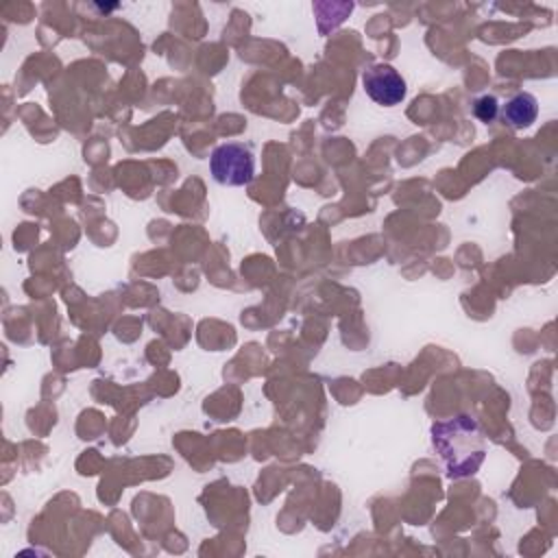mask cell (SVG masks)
<instances>
[{
  "mask_svg": "<svg viewBox=\"0 0 558 558\" xmlns=\"http://www.w3.org/2000/svg\"><path fill=\"white\" fill-rule=\"evenodd\" d=\"M473 113L482 120V122H493L495 118H497V113H499V102H497V98L493 96V94H484V96H480V98H475L473 100Z\"/></svg>",
  "mask_w": 558,
  "mask_h": 558,
  "instance_id": "5b68a950",
  "label": "cell"
},
{
  "mask_svg": "<svg viewBox=\"0 0 558 558\" xmlns=\"http://www.w3.org/2000/svg\"><path fill=\"white\" fill-rule=\"evenodd\" d=\"M211 177L222 185H248L255 177V157L246 144L227 142L209 157Z\"/></svg>",
  "mask_w": 558,
  "mask_h": 558,
  "instance_id": "7a4b0ae2",
  "label": "cell"
},
{
  "mask_svg": "<svg viewBox=\"0 0 558 558\" xmlns=\"http://www.w3.org/2000/svg\"><path fill=\"white\" fill-rule=\"evenodd\" d=\"M362 85L368 98L384 107H395L405 98V81L390 63H371L362 74Z\"/></svg>",
  "mask_w": 558,
  "mask_h": 558,
  "instance_id": "3957f363",
  "label": "cell"
},
{
  "mask_svg": "<svg viewBox=\"0 0 558 558\" xmlns=\"http://www.w3.org/2000/svg\"><path fill=\"white\" fill-rule=\"evenodd\" d=\"M501 120L512 129H527L536 122L538 100L530 92H517L501 105Z\"/></svg>",
  "mask_w": 558,
  "mask_h": 558,
  "instance_id": "277c9868",
  "label": "cell"
},
{
  "mask_svg": "<svg viewBox=\"0 0 558 558\" xmlns=\"http://www.w3.org/2000/svg\"><path fill=\"white\" fill-rule=\"evenodd\" d=\"M432 440L451 477L473 475L486 456V440L480 423L464 414L434 425Z\"/></svg>",
  "mask_w": 558,
  "mask_h": 558,
  "instance_id": "6da1fadb",
  "label": "cell"
}]
</instances>
